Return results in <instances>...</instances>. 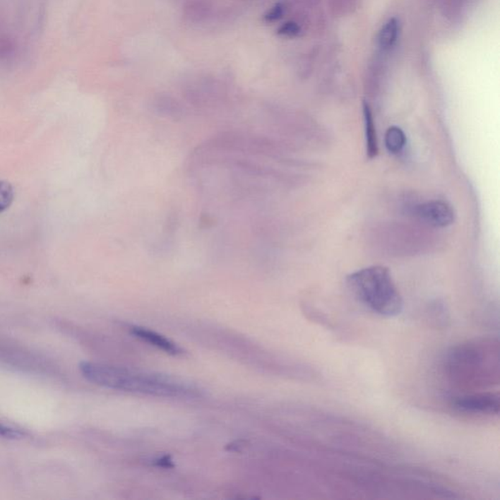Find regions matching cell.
<instances>
[{
  "label": "cell",
  "mask_w": 500,
  "mask_h": 500,
  "mask_svg": "<svg viewBox=\"0 0 500 500\" xmlns=\"http://www.w3.org/2000/svg\"><path fill=\"white\" fill-rule=\"evenodd\" d=\"M347 284L355 297L372 313L385 318L402 313L404 301L387 268L359 270L347 278Z\"/></svg>",
  "instance_id": "cell-2"
},
{
  "label": "cell",
  "mask_w": 500,
  "mask_h": 500,
  "mask_svg": "<svg viewBox=\"0 0 500 500\" xmlns=\"http://www.w3.org/2000/svg\"><path fill=\"white\" fill-rule=\"evenodd\" d=\"M399 30V22L397 21L396 18L388 20L379 32V47L383 51L391 49L393 46L396 44Z\"/></svg>",
  "instance_id": "cell-10"
},
{
  "label": "cell",
  "mask_w": 500,
  "mask_h": 500,
  "mask_svg": "<svg viewBox=\"0 0 500 500\" xmlns=\"http://www.w3.org/2000/svg\"><path fill=\"white\" fill-rule=\"evenodd\" d=\"M214 222L213 217L209 215H203L200 219V225L201 228H210L211 226L214 225Z\"/></svg>",
  "instance_id": "cell-17"
},
{
  "label": "cell",
  "mask_w": 500,
  "mask_h": 500,
  "mask_svg": "<svg viewBox=\"0 0 500 500\" xmlns=\"http://www.w3.org/2000/svg\"><path fill=\"white\" fill-rule=\"evenodd\" d=\"M300 32V27L294 22H287L280 25L278 34L284 37H295Z\"/></svg>",
  "instance_id": "cell-14"
},
{
  "label": "cell",
  "mask_w": 500,
  "mask_h": 500,
  "mask_svg": "<svg viewBox=\"0 0 500 500\" xmlns=\"http://www.w3.org/2000/svg\"><path fill=\"white\" fill-rule=\"evenodd\" d=\"M285 10L284 4H275V6H273L272 8L265 14L264 21L268 23L278 21V20H280V18L282 17V15H284Z\"/></svg>",
  "instance_id": "cell-13"
},
{
  "label": "cell",
  "mask_w": 500,
  "mask_h": 500,
  "mask_svg": "<svg viewBox=\"0 0 500 500\" xmlns=\"http://www.w3.org/2000/svg\"><path fill=\"white\" fill-rule=\"evenodd\" d=\"M129 331L130 333L134 335L135 338L141 339V340L147 342L150 345L157 347V349L165 352V353L172 355V356H179V355L184 354L183 349L178 346L175 342L171 341L170 339L165 338L162 334L155 333L154 331L141 328V326H131Z\"/></svg>",
  "instance_id": "cell-6"
},
{
  "label": "cell",
  "mask_w": 500,
  "mask_h": 500,
  "mask_svg": "<svg viewBox=\"0 0 500 500\" xmlns=\"http://www.w3.org/2000/svg\"><path fill=\"white\" fill-rule=\"evenodd\" d=\"M23 434L14 428L8 427V426L0 423V437L7 439H17L22 437Z\"/></svg>",
  "instance_id": "cell-15"
},
{
  "label": "cell",
  "mask_w": 500,
  "mask_h": 500,
  "mask_svg": "<svg viewBox=\"0 0 500 500\" xmlns=\"http://www.w3.org/2000/svg\"><path fill=\"white\" fill-rule=\"evenodd\" d=\"M418 218L428 225L445 228L455 221V213L445 201H433L421 203L415 209Z\"/></svg>",
  "instance_id": "cell-5"
},
{
  "label": "cell",
  "mask_w": 500,
  "mask_h": 500,
  "mask_svg": "<svg viewBox=\"0 0 500 500\" xmlns=\"http://www.w3.org/2000/svg\"><path fill=\"white\" fill-rule=\"evenodd\" d=\"M407 144L404 131L398 126H391L385 133V146L391 154H399Z\"/></svg>",
  "instance_id": "cell-11"
},
{
  "label": "cell",
  "mask_w": 500,
  "mask_h": 500,
  "mask_svg": "<svg viewBox=\"0 0 500 500\" xmlns=\"http://www.w3.org/2000/svg\"><path fill=\"white\" fill-rule=\"evenodd\" d=\"M14 201V190L9 183L0 181V213H4Z\"/></svg>",
  "instance_id": "cell-12"
},
{
  "label": "cell",
  "mask_w": 500,
  "mask_h": 500,
  "mask_svg": "<svg viewBox=\"0 0 500 500\" xmlns=\"http://www.w3.org/2000/svg\"><path fill=\"white\" fill-rule=\"evenodd\" d=\"M153 112L157 116L178 121L184 117V108L179 101L167 94H159L153 99Z\"/></svg>",
  "instance_id": "cell-7"
},
{
  "label": "cell",
  "mask_w": 500,
  "mask_h": 500,
  "mask_svg": "<svg viewBox=\"0 0 500 500\" xmlns=\"http://www.w3.org/2000/svg\"><path fill=\"white\" fill-rule=\"evenodd\" d=\"M80 369L92 383L119 391L173 399H196L203 395L198 385L172 375L91 362L81 363Z\"/></svg>",
  "instance_id": "cell-1"
},
{
  "label": "cell",
  "mask_w": 500,
  "mask_h": 500,
  "mask_svg": "<svg viewBox=\"0 0 500 500\" xmlns=\"http://www.w3.org/2000/svg\"><path fill=\"white\" fill-rule=\"evenodd\" d=\"M210 0H188L183 7V16L191 23L206 21L213 13Z\"/></svg>",
  "instance_id": "cell-8"
},
{
  "label": "cell",
  "mask_w": 500,
  "mask_h": 500,
  "mask_svg": "<svg viewBox=\"0 0 500 500\" xmlns=\"http://www.w3.org/2000/svg\"><path fill=\"white\" fill-rule=\"evenodd\" d=\"M186 99L196 107H210L223 99L224 90L215 81L200 80L185 89Z\"/></svg>",
  "instance_id": "cell-4"
},
{
  "label": "cell",
  "mask_w": 500,
  "mask_h": 500,
  "mask_svg": "<svg viewBox=\"0 0 500 500\" xmlns=\"http://www.w3.org/2000/svg\"><path fill=\"white\" fill-rule=\"evenodd\" d=\"M154 464L155 465L162 467V468H173L174 467L172 459H171L169 456H165L162 458L155 459Z\"/></svg>",
  "instance_id": "cell-16"
},
{
  "label": "cell",
  "mask_w": 500,
  "mask_h": 500,
  "mask_svg": "<svg viewBox=\"0 0 500 500\" xmlns=\"http://www.w3.org/2000/svg\"><path fill=\"white\" fill-rule=\"evenodd\" d=\"M364 133H366L367 155L369 159H374L379 153L377 146L376 130H375L374 117L369 104L364 103Z\"/></svg>",
  "instance_id": "cell-9"
},
{
  "label": "cell",
  "mask_w": 500,
  "mask_h": 500,
  "mask_svg": "<svg viewBox=\"0 0 500 500\" xmlns=\"http://www.w3.org/2000/svg\"><path fill=\"white\" fill-rule=\"evenodd\" d=\"M453 409L464 415H496L500 409L499 395L492 392L472 393L453 398Z\"/></svg>",
  "instance_id": "cell-3"
}]
</instances>
